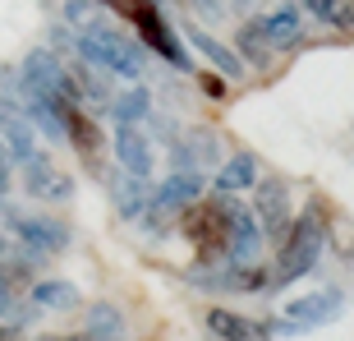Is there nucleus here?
Returning <instances> with one entry per match:
<instances>
[{
    "mask_svg": "<svg viewBox=\"0 0 354 341\" xmlns=\"http://www.w3.org/2000/svg\"><path fill=\"white\" fill-rule=\"evenodd\" d=\"M74 55H79V60H88L92 69H106V74L129 79V83H138L147 74L143 42L124 37L111 19H102V24H92V28H79V33H74Z\"/></svg>",
    "mask_w": 354,
    "mask_h": 341,
    "instance_id": "1",
    "label": "nucleus"
},
{
    "mask_svg": "<svg viewBox=\"0 0 354 341\" xmlns=\"http://www.w3.org/2000/svg\"><path fill=\"white\" fill-rule=\"evenodd\" d=\"M327 208L322 203H308L304 208V217H295L286 231V240H281V259H276V272H272V290L281 286H295L299 277H308L317 268V259H322V250H327Z\"/></svg>",
    "mask_w": 354,
    "mask_h": 341,
    "instance_id": "2",
    "label": "nucleus"
},
{
    "mask_svg": "<svg viewBox=\"0 0 354 341\" xmlns=\"http://www.w3.org/2000/svg\"><path fill=\"white\" fill-rule=\"evenodd\" d=\"M111 10L120 14V19H129L133 33H138V42H143L147 51H157L161 60L171 69H180V74H194V55H189V42L180 37L171 28V19L157 10V0H115Z\"/></svg>",
    "mask_w": 354,
    "mask_h": 341,
    "instance_id": "3",
    "label": "nucleus"
},
{
    "mask_svg": "<svg viewBox=\"0 0 354 341\" xmlns=\"http://www.w3.org/2000/svg\"><path fill=\"white\" fill-rule=\"evenodd\" d=\"M230 212H235V194H203L198 203L184 208V240L194 245V254L203 263L225 259V240H230Z\"/></svg>",
    "mask_w": 354,
    "mask_h": 341,
    "instance_id": "4",
    "label": "nucleus"
},
{
    "mask_svg": "<svg viewBox=\"0 0 354 341\" xmlns=\"http://www.w3.org/2000/svg\"><path fill=\"white\" fill-rule=\"evenodd\" d=\"M345 314V290L341 286H322V290H308V295H295L286 300L281 318L272 323L276 337H299V332H313V328H327Z\"/></svg>",
    "mask_w": 354,
    "mask_h": 341,
    "instance_id": "5",
    "label": "nucleus"
},
{
    "mask_svg": "<svg viewBox=\"0 0 354 341\" xmlns=\"http://www.w3.org/2000/svg\"><path fill=\"white\" fill-rule=\"evenodd\" d=\"M184 281L198 290H235V295H253V290H272V272H267L263 263H216V268H194V272H184Z\"/></svg>",
    "mask_w": 354,
    "mask_h": 341,
    "instance_id": "6",
    "label": "nucleus"
},
{
    "mask_svg": "<svg viewBox=\"0 0 354 341\" xmlns=\"http://www.w3.org/2000/svg\"><path fill=\"white\" fill-rule=\"evenodd\" d=\"M253 212H258V222H263V236L272 245H281L295 222V208H290V184L281 175H258L253 180Z\"/></svg>",
    "mask_w": 354,
    "mask_h": 341,
    "instance_id": "7",
    "label": "nucleus"
},
{
    "mask_svg": "<svg viewBox=\"0 0 354 341\" xmlns=\"http://www.w3.org/2000/svg\"><path fill=\"white\" fill-rule=\"evenodd\" d=\"M19 79L28 83V88L37 92V97H74V102H83L79 83H74V74H65V65H60V55L46 51V46H37V51L24 55V69H19Z\"/></svg>",
    "mask_w": 354,
    "mask_h": 341,
    "instance_id": "8",
    "label": "nucleus"
},
{
    "mask_svg": "<svg viewBox=\"0 0 354 341\" xmlns=\"http://www.w3.org/2000/svg\"><path fill=\"white\" fill-rule=\"evenodd\" d=\"M51 106L60 111V120H65V143L79 152L83 161H97L106 157V134H102V125L83 111V102H74V97H51Z\"/></svg>",
    "mask_w": 354,
    "mask_h": 341,
    "instance_id": "9",
    "label": "nucleus"
},
{
    "mask_svg": "<svg viewBox=\"0 0 354 341\" xmlns=\"http://www.w3.org/2000/svg\"><path fill=\"white\" fill-rule=\"evenodd\" d=\"M10 231L19 236V245L46 254V259H51V254H65L69 245H74L69 226L55 222V217H41V212H10Z\"/></svg>",
    "mask_w": 354,
    "mask_h": 341,
    "instance_id": "10",
    "label": "nucleus"
},
{
    "mask_svg": "<svg viewBox=\"0 0 354 341\" xmlns=\"http://www.w3.org/2000/svg\"><path fill=\"white\" fill-rule=\"evenodd\" d=\"M203 194H207V180H203V170H184V166H175L161 184H152V203H147V212L175 217V212H184L189 203H198Z\"/></svg>",
    "mask_w": 354,
    "mask_h": 341,
    "instance_id": "11",
    "label": "nucleus"
},
{
    "mask_svg": "<svg viewBox=\"0 0 354 341\" xmlns=\"http://www.w3.org/2000/svg\"><path fill=\"white\" fill-rule=\"evenodd\" d=\"M180 37L189 42V46H194V51L203 55V60H207V65L216 69V74H225L230 83H244V74H249V65L239 60V51H235V46H225L221 37H212L207 28H203V24H194V19H189V24L180 28Z\"/></svg>",
    "mask_w": 354,
    "mask_h": 341,
    "instance_id": "12",
    "label": "nucleus"
},
{
    "mask_svg": "<svg viewBox=\"0 0 354 341\" xmlns=\"http://www.w3.org/2000/svg\"><path fill=\"white\" fill-rule=\"evenodd\" d=\"M111 152H115V166L129 170V175H152V166H157V148H152V139L143 134V125H115V134H111Z\"/></svg>",
    "mask_w": 354,
    "mask_h": 341,
    "instance_id": "13",
    "label": "nucleus"
},
{
    "mask_svg": "<svg viewBox=\"0 0 354 341\" xmlns=\"http://www.w3.org/2000/svg\"><path fill=\"white\" fill-rule=\"evenodd\" d=\"M24 189L28 198H41V203H65V198H74V175L46 161V152H41V157L24 161Z\"/></svg>",
    "mask_w": 354,
    "mask_h": 341,
    "instance_id": "14",
    "label": "nucleus"
},
{
    "mask_svg": "<svg viewBox=\"0 0 354 341\" xmlns=\"http://www.w3.org/2000/svg\"><path fill=\"white\" fill-rule=\"evenodd\" d=\"M263 222H258V212H249L244 203H235L230 212V240H225V263H253L263 254Z\"/></svg>",
    "mask_w": 354,
    "mask_h": 341,
    "instance_id": "15",
    "label": "nucleus"
},
{
    "mask_svg": "<svg viewBox=\"0 0 354 341\" xmlns=\"http://www.w3.org/2000/svg\"><path fill=\"white\" fill-rule=\"evenodd\" d=\"M304 19H308V14H304L299 5H276V10L258 14V24H263L267 42H272L276 51H295L304 42Z\"/></svg>",
    "mask_w": 354,
    "mask_h": 341,
    "instance_id": "16",
    "label": "nucleus"
},
{
    "mask_svg": "<svg viewBox=\"0 0 354 341\" xmlns=\"http://www.w3.org/2000/svg\"><path fill=\"white\" fill-rule=\"evenodd\" d=\"M207 332L216 341H258V337H272V323H249V318L235 314V309L212 304L207 309Z\"/></svg>",
    "mask_w": 354,
    "mask_h": 341,
    "instance_id": "17",
    "label": "nucleus"
},
{
    "mask_svg": "<svg viewBox=\"0 0 354 341\" xmlns=\"http://www.w3.org/2000/svg\"><path fill=\"white\" fill-rule=\"evenodd\" d=\"M258 175L263 170H258L253 152H230V157H221V166L212 175V194H244V189H253Z\"/></svg>",
    "mask_w": 354,
    "mask_h": 341,
    "instance_id": "18",
    "label": "nucleus"
},
{
    "mask_svg": "<svg viewBox=\"0 0 354 341\" xmlns=\"http://www.w3.org/2000/svg\"><path fill=\"white\" fill-rule=\"evenodd\" d=\"M111 198H115V212L124 217V222H138V217L147 212V203H152V184H147L143 175L120 170L115 184H111Z\"/></svg>",
    "mask_w": 354,
    "mask_h": 341,
    "instance_id": "19",
    "label": "nucleus"
},
{
    "mask_svg": "<svg viewBox=\"0 0 354 341\" xmlns=\"http://www.w3.org/2000/svg\"><path fill=\"white\" fill-rule=\"evenodd\" d=\"M28 300H32V309H55V314H69V309H79V304H83V295H79V286H74V281L46 277V281H32Z\"/></svg>",
    "mask_w": 354,
    "mask_h": 341,
    "instance_id": "20",
    "label": "nucleus"
},
{
    "mask_svg": "<svg viewBox=\"0 0 354 341\" xmlns=\"http://www.w3.org/2000/svg\"><path fill=\"white\" fill-rule=\"evenodd\" d=\"M83 337H92V341H124V314H120L115 304H106V300L88 304V309H83Z\"/></svg>",
    "mask_w": 354,
    "mask_h": 341,
    "instance_id": "21",
    "label": "nucleus"
},
{
    "mask_svg": "<svg viewBox=\"0 0 354 341\" xmlns=\"http://www.w3.org/2000/svg\"><path fill=\"white\" fill-rule=\"evenodd\" d=\"M235 51H239V60H244L249 69H267V65H272V55H276V46L267 42L263 24H258V19H249V24L235 33Z\"/></svg>",
    "mask_w": 354,
    "mask_h": 341,
    "instance_id": "22",
    "label": "nucleus"
},
{
    "mask_svg": "<svg viewBox=\"0 0 354 341\" xmlns=\"http://www.w3.org/2000/svg\"><path fill=\"white\" fill-rule=\"evenodd\" d=\"M147 116H152V92L143 83H133V88L111 97V120L115 125H147Z\"/></svg>",
    "mask_w": 354,
    "mask_h": 341,
    "instance_id": "23",
    "label": "nucleus"
},
{
    "mask_svg": "<svg viewBox=\"0 0 354 341\" xmlns=\"http://www.w3.org/2000/svg\"><path fill=\"white\" fill-rule=\"evenodd\" d=\"M60 19H65V28H92V24H102L106 10L97 5V0H65V10H60Z\"/></svg>",
    "mask_w": 354,
    "mask_h": 341,
    "instance_id": "24",
    "label": "nucleus"
},
{
    "mask_svg": "<svg viewBox=\"0 0 354 341\" xmlns=\"http://www.w3.org/2000/svg\"><path fill=\"white\" fill-rule=\"evenodd\" d=\"M184 143L194 148L198 161H216V157H221V143H216V134H212V130H198V125H194V130L184 134Z\"/></svg>",
    "mask_w": 354,
    "mask_h": 341,
    "instance_id": "25",
    "label": "nucleus"
},
{
    "mask_svg": "<svg viewBox=\"0 0 354 341\" xmlns=\"http://www.w3.org/2000/svg\"><path fill=\"white\" fill-rule=\"evenodd\" d=\"M198 92L203 97H212V102H225L230 97V83H225V74H216V69H207V74H194Z\"/></svg>",
    "mask_w": 354,
    "mask_h": 341,
    "instance_id": "26",
    "label": "nucleus"
},
{
    "mask_svg": "<svg viewBox=\"0 0 354 341\" xmlns=\"http://www.w3.org/2000/svg\"><path fill=\"white\" fill-rule=\"evenodd\" d=\"M299 10L308 14V19H322V24H331V19H336V10H341V0H299Z\"/></svg>",
    "mask_w": 354,
    "mask_h": 341,
    "instance_id": "27",
    "label": "nucleus"
},
{
    "mask_svg": "<svg viewBox=\"0 0 354 341\" xmlns=\"http://www.w3.org/2000/svg\"><path fill=\"white\" fill-rule=\"evenodd\" d=\"M203 19H225V0H189Z\"/></svg>",
    "mask_w": 354,
    "mask_h": 341,
    "instance_id": "28",
    "label": "nucleus"
},
{
    "mask_svg": "<svg viewBox=\"0 0 354 341\" xmlns=\"http://www.w3.org/2000/svg\"><path fill=\"white\" fill-rule=\"evenodd\" d=\"M0 341H19V332H14V328H0Z\"/></svg>",
    "mask_w": 354,
    "mask_h": 341,
    "instance_id": "29",
    "label": "nucleus"
},
{
    "mask_svg": "<svg viewBox=\"0 0 354 341\" xmlns=\"http://www.w3.org/2000/svg\"><path fill=\"white\" fill-rule=\"evenodd\" d=\"M55 341H92V337H55Z\"/></svg>",
    "mask_w": 354,
    "mask_h": 341,
    "instance_id": "30",
    "label": "nucleus"
},
{
    "mask_svg": "<svg viewBox=\"0 0 354 341\" xmlns=\"http://www.w3.org/2000/svg\"><path fill=\"white\" fill-rule=\"evenodd\" d=\"M0 212H5V194H0Z\"/></svg>",
    "mask_w": 354,
    "mask_h": 341,
    "instance_id": "31",
    "label": "nucleus"
},
{
    "mask_svg": "<svg viewBox=\"0 0 354 341\" xmlns=\"http://www.w3.org/2000/svg\"><path fill=\"white\" fill-rule=\"evenodd\" d=\"M46 341H55V337H46Z\"/></svg>",
    "mask_w": 354,
    "mask_h": 341,
    "instance_id": "32",
    "label": "nucleus"
}]
</instances>
